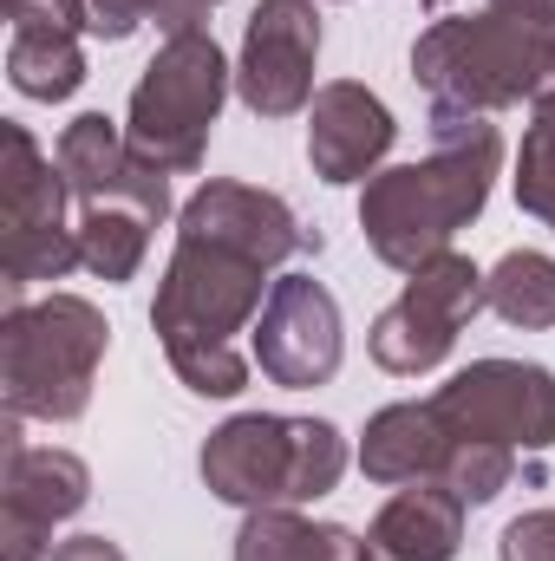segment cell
<instances>
[{"label": "cell", "instance_id": "1", "mask_svg": "<svg viewBox=\"0 0 555 561\" xmlns=\"http://www.w3.org/2000/svg\"><path fill=\"white\" fill-rule=\"evenodd\" d=\"M307 249H320V236L256 183H203L177 209V249L157 280L150 327L190 392L236 399L249 386L256 353H242L236 333H256V313L275 287L269 275Z\"/></svg>", "mask_w": 555, "mask_h": 561}, {"label": "cell", "instance_id": "2", "mask_svg": "<svg viewBox=\"0 0 555 561\" xmlns=\"http://www.w3.org/2000/svg\"><path fill=\"white\" fill-rule=\"evenodd\" d=\"M497 170H503V131L490 118H431V157L366 176L360 196L366 249L399 275L438 262L451 236L484 216Z\"/></svg>", "mask_w": 555, "mask_h": 561}, {"label": "cell", "instance_id": "3", "mask_svg": "<svg viewBox=\"0 0 555 561\" xmlns=\"http://www.w3.org/2000/svg\"><path fill=\"white\" fill-rule=\"evenodd\" d=\"M412 79L431 99V118H490L510 105H555V26L510 13L431 20L412 46Z\"/></svg>", "mask_w": 555, "mask_h": 561}, {"label": "cell", "instance_id": "4", "mask_svg": "<svg viewBox=\"0 0 555 561\" xmlns=\"http://www.w3.org/2000/svg\"><path fill=\"white\" fill-rule=\"evenodd\" d=\"M105 346H112V327L86 294L13 300L0 320V399H7V412L39 424L86 419Z\"/></svg>", "mask_w": 555, "mask_h": 561}, {"label": "cell", "instance_id": "5", "mask_svg": "<svg viewBox=\"0 0 555 561\" xmlns=\"http://www.w3.org/2000/svg\"><path fill=\"white\" fill-rule=\"evenodd\" d=\"M196 470L209 496L236 510H301V503H320L347 477V437L327 419L236 412L203 437Z\"/></svg>", "mask_w": 555, "mask_h": 561}, {"label": "cell", "instance_id": "6", "mask_svg": "<svg viewBox=\"0 0 555 561\" xmlns=\"http://www.w3.org/2000/svg\"><path fill=\"white\" fill-rule=\"evenodd\" d=\"M229 59L216 46L209 26L196 33H163V46L150 53L144 79L132 85V112H125V138L144 163H157L163 176H190L209 150V131L223 118L229 99Z\"/></svg>", "mask_w": 555, "mask_h": 561}, {"label": "cell", "instance_id": "7", "mask_svg": "<svg viewBox=\"0 0 555 561\" xmlns=\"http://www.w3.org/2000/svg\"><path fill=\"white\" fill-rule=\"evenodd\" d=\"M7 163H0V287L7 307L33 287V280H59L79 262V229L66 222V170L59 157H46L26 125H7Z\"/></svg>", "mask_w": 555, "mask_h": 561}, {"label": "cell", "instance_id": "8", "mask_svg": "<svg viewBox=\"0 0 555 561\" xmlns=\"http://www.w3.org/2000/svg\"><path fill=\"white\" fill-rule=\"evenodd\" d=\"M484 307V275L471 255L444 249L438 262H424L406 275V294L373 320V366L393 379H418L431 366H444V353L457 346V333L477 320Z\"/></svg>", "mask_w": 555, "mask_h": 561}, {"label": "cell", "instance_id": "9", "mask_svg": "<svg viewBox=\"0 0 555 561\" xmlns=\"http://www.w3.org/2000/svg\"><path fill=\"white\" fill-rule=\"evenodd\" d=\"M20 424L13 412L0 419V561H46L53 529L86 510L92 470L72 450H33Z\"/></svg>", "mask_w": 555, "mask_h": 561}, {"label": "cell", "instance_id": "10", "mask_svg": "<svg viewBox=\"0 0 555 561\" xmlns=\"http://www.w3.org/2000/svg\"><path fill=\"white\" fill-rule=\"evenodd\" d=\"M431 405L457 437L503 444V450H550L555 444V373L530 359H477L451 386L431 392Z\"/></svg>", "mask_w": 555, "mask_h": 561}, {"label": "cell", "instance_id": "11", "mask_svg": "<svg viewBox=\"0 0 555 561\" xmlns=\"http://www.w3.org/2000/svg\"><path fill=\"white\" fill-rule=\"evenodd\" d=\"M256 366L287 392H314L340 373L347 333H340V300L314 275H275L262 313H256Z\"/></svg>", "mask_w": 555, "mask_h": 561}, {"label": "cell", "instance_id": "12", "mask_svg": "<svg viewBox=\"0 0 555 561\" xmlns=\"http://www.w3.org/2000/svg\"><path fill=\"white\" fill-rule=\"evenodd\" d=\"M314 59H320V13L314 0H256L242 26L236 92L256 118H294L314 105Z\"/></svg>", "mask_w": 555, "mask_h": 561}, {"label": "cell", "instance_id": "13", "mask_svg": "<svg viewBox=\"0 0 555 561\" xmlns=\"http://www.w3.org/2000/svg\"><path fill=\"white\" fill-rule=\"evenodd\" d=\"M393 138H399V125H393L386 99L366 92L360 79H333L307 105V163H314L320 183H366V176H380Z\"/></svg>", "mask_w": 555, "mask_h": 561}, {"label": "cell", "instance_id": "14", "mask_svg": "<svg viewBox=\"0 0 555 561\" xmlns=\"http://www.w3.org/2000/svg\"><path fill=\"white\" fill-rule=\"evenodd\" d=\"M59 170L72 183V203H138L157 222L170 216V183L157 163H144L132 138L105 118V112H79L66 131H59Z\"/></svg>", "mask_w": 555, "mask_h": 561}, {"label": "cell", "instance_id": "15", "mask_svg": "<svg viewBox=\"0 0 555 561\" xmlns=\"http://www.w3.org/2000/svg\"><path fill=\"white\" fill-rule=\"evenodd\" d=\"M471 437H457L444 412L431 399H406V405H386L373 412L360 431V470L373 483H451L457 457H464Z\"/></svg>", "mask_w": 555, "mask_h": 561}, {"label": "cell", "instance_id": "16", "mask_svg": "<svg viewBox=\"0 0 555 561\" xmlns=\"http://www.w3.org/2000/svg\"><path fill=\"white\" fill-rule=\"evenodd\" d=\"M464 496L451 483H406L366 529L373 561H457L464 542Z\"/></svg>", "mask_w": 555, "mask_h": 561}, {"label": "cell", "instance_id": "17", "mask_svg": "<svg viewBox=\"0 0 555 561\" xmlns=\"http://www.w3.org/2000/svg\"><path fill=\"white\" fill-rule=\"evenodd\" d=\"M7 79L20 99L59 105L86 85V53H79V26H53V20H13L7 39Z\"/></svg>", "mask_w": 555, "mask_h": 561}, {"label": "cell", "instance_id": "18", "mask_svg": "<svg viewBox=\"0 0 555 561\" xmlns=\"http://www.w3.org/2000/svg\"><path fill=\"white\" fill-rule=\"evenodd\" d=\"M366 542L340 523H314L301 510H249L236 529V561H360Z\"/></svg>", "mask_w": 555, "mask_h": 561}, {"label": "cell", "instance_id": "19", "mask_svg": "<svg viewBox=\"0 0 555 561\" xmlns=\"http://www.w3.org/2000/svg\"><path fill=\"white\" fill-rule=\"evenodd\" d=\"M157 216L138 203H79V262L99 280H132L144 268Z\"/></svg>", "mask_w": 555, "mask_h": 561}, {"label": "cell", "instance_id": "20", "mask_svg": "<svg viewBox=\"0 0 555 561\" xmlns=\"http://www.w3.org/2000/svg\"><path fill=\"white\" fill-rule=\"evenodd\" d=\"M484 307L523 333L555 327V262L536 249H510L490 275H484Z\"/></svg>", "mask_w": 555, "mask_h": 561}, {"label": "cell", "instance_id": "21", "mask_svg": "<svg viewBox=\"0 0 555 561\" xmlns=\"http://www.w3.org/2000/svg\"><path fill=\"white\" fill-rule=\"evenodd\" d=\"M517 203H523V216L555 229V105L530 112V131L517 150Z\"/></svg>", "mask_w": 555, "mask_h": 561}, {"label": "cell", "instance_id": "22", "mask_svg": "<svg viewBox=\"0 0 555 561\" xmlns=\"http://www.w3.org/2000/svg\"><path fill=\"white\" fill-rule=\"evenodd\" d=\"M86 20L99 39H132L144 20H170V0H86Z\"/></svg>", "mask_w": 555, "mask_h": 561}, {"label": "cell", "instance_id": "23", "mask_svg": "<svg viewBox=\"0 0 555 561\" xmlns=\"http://www.w3.org/2000/svg\"><path fill=\"white\" fill-rule=\"evenodd\" d=\"M497 556L503 561H555V510H530V516H517V523L503 529Z\"/></svg>", "mask_w": 555, "mask_h": 561}, {"label": "cell", "instance_id": "24", "mask_svg": "<svg viewBox=\"0 0 555 561\" xmlns=\"http://www.w3.org/2000/svg\"><path fill=\"white\" fill-rule=\"evenodd\" d=\"M46 561H125V549L112 536H72V542H59Z\"/></svg>", "mask_w": 555, "mask_h": 561}, {"label": "cell", "instance_id": "25", "mask_svg": "<svg viewBox=\"0 0 555 561\" xmlns=\"http://www.w3.org/2000/svg\"><path fill=\"white\" fill-rule=\"evenodd\" d=\"M490 13L530 20V26H555V0H490Z\"/></svg>", "mask_w": 555, "mask_h": 561}, {"label": "cell", "instance_id": "26", "mask_svg": "<svg viewBox=\"0 0 555 561\" xmlns=\"http://www.w3.org/2000/svg\"><path fill=\"white\" fill-rule=\"evenodd\" d=\"M209 7H216V0H170V20H163V33H196Z\"/></svg>", "mask_w": 555, "mask_h": 561}, {"label": "cell", "instance_id": "27", "mask_svg": "<svg viewBox=\"0 0 555 561\" xmlns=\"http://www.w3.org/2000/svg\"><path fill=\"white\" fill-rule=\"evenodd\" d=\"M418 7H444V0H418Z\"/></svg>", "mask_w": 555, "mask_h": 561}, {"label": "cell", "instance_id": "28", "mask_svg": "<svg viewBox=\"0 0 555 561\" xmlns=\"http://www.w3.org/2000/svg\"><path fill=\"white\" fill-rule=\"evenodd\" d=\"M360 561H373V556H360Z\"/></svg>", "mask_w": 555, "mask_h": 561}]
</instances>
